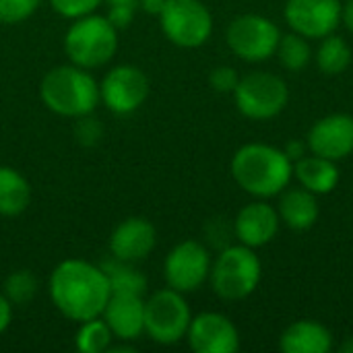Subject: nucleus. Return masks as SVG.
<instances>
[{"label": "nucleus", "instance_id": "nucleus-1", "mask_svg": "<svg viewBox=\"0 0 353 353\" xmlns=\"http://www.w3.org/2000/svg\"><path fill=\"white\" fill-rule=\"evenodd\" d=\"M48 290L58 312L74 323L101 316L112 296L105 271L83 259L58 263L50 275Z\"/></svg>", "mask_w": 353, "mask_h": 353}, {"label": "nucleus", "instance_id": "nucleus-2", "mask_svg": "<svg viewBox=\"0 0 353 353\" xmlns=\"http://www.w3.org/2000/svg\"><path fill=\"white\" fill-rule=\"evenodd\" d=\"M43 105L62 118H83L99 105V83L95 77L77 64H62L48 70L39 85Z\"/></svg>", "mask_w": 353, "mask_h": 353}, {"label": "nucleus", "instance_id": "nucleus-3", "mask_svg": "<svg viewBox=\"0 0 353 353\" xmlns=\"http://www.w3.org/2000/svg\"><path fill=\"white\" fill-rule=\"evenodd\" d=\"M294 174L292 159L275 147L250 143L232 159V176L248 194L267 199L279 194Z\"/></svg>", "mask_w": 353, "mask_h": 353}, {"label": "nucleus", "instance_id": "nucleus-4", "mask_svg": "<svg viewBox=\"0 0 353 353\" xmlns=\"http://www.w3.org/2000/svg\"><path fill=\"white\" fill-rule=\"evenodd\" d=\"M64 52L81 68H99L118 52V29L101 14L79 17L64 35Z\"/></svg>", "mask_w": 353, "mask_h": 353}, {"label": "nucleus", "instance_id": "nucleus-5", "mask_svg": "<svg viewBox=\"0 0 353 353\" xmlns=\"http://www.w3.org/2000/svg\"><path fill=\"white\" fill-rule=\"evenodd\" d=\"M261 261L250 246H225L211 267L213 292L223 300L248 298L261 281Z\"/></svg>", "mask_w": 353, "mask_h": 353}, {"label": "nucleus", "instance_id": "nucleus-6", "mask_svg": "<svg viewBox=\"0 0 353 353\" xmlns=\"http://www.w3.org/2000/svg\"><path fill=\"white\" fill-rule=\"evenodd\" d=\"M192 314L184 294L165 288L145 300V333L159 345H174L188 333Z\"/></svg>", "mask_w": 353, "mask_h": 353}, {"label": "nucleus", "instance_id": "nucleus-7", "mask_svg": "<svg viewBox=\"0 0 353 353\" xmlns=\"http://www.w3.org/2000/svg\"><path fill=\"white\" fill-rule=\"evenodd\" d=\"M159 25L174 46L199 48L211 37L213 17L201 0H165Z\"/></svg>", "mask_w": 353, "mask_h": 353}, {"label": "nucleus", "instance_id": "nucleus-8", "mask_svg": "<svg viewBox=\"0 0 353 353\" xmlns=\"http://www.w3.org/2000/svg\"><path fill=\"white\" fill-rule=\"evenodd\" d=\"M238 110L252 120H267L277 116L290 99L288 85L281 77L271 72H250L242 77L234 89Z\"/></svg>", "mask_w": 353, "mask_h": 353}, {"label": "nucleus", "instance_id": "nucleus-9", "mask_svg": "<svg viewBox=\"0 0 353 353\" xmlns=\"http://www.w3.org/2000/svg\"><path fill=\"white\" fill-rule=\"evenodd\" d=\"M279 37L277 25L261 14H242L228 27V46L248 62H261L273 56Z\"/></svg>", "mask_w": 353, "mask_h": 353}, {"label": "nucleus", "instance_id": "nucleus-10", "mask_svg": "<svg viewBox=\"0 0 353 353\" xmlns=\"http://www.w3.org/2000/svg\"><path fill=\"white\" fill-rule=\"evenodd\" d=\"M149 89V79L139 66L120 64L99 83V97L112 114L128 116L147 101Z\"/></svg>", "mask_w": 353, "mask_h": 353}, {"label": "nucleus", "instance_id": "nucleus-11", "mask_svg": "<svg viewBox=\"0 0 353 353\" xmlns=\"http://www.w3.org/2000/svg\"><path fill=\"white\" fill-rule=\"evenodd\" d=\"M211 273V259L207 248L196 240L176 244L163 263V277L168 288L188 294L199 290Z\"/></svg>", "mask_w": 353, "mask_h": 353}, {"label": "nucleus", "instance_id": "nucleus-12", "mask_svg": "<svg viewBox=\"0 0 353 353\" xmlns=\"http://www.w3.org/2000/svg\"><path fill=\"white\" fill-rule=\"evenodd\" d=\"M285 19L304 37H327L341 19L339 0H288Z\"/></svg>", "mask_w": 353, "mask_h": 353}, {"label": "nucleus", "instance_id": "nucleus-13", "mask_svg": "<svg viewBox=\"0 0 353 353\" xmlns=\"http://www.w3.org/2000/svg\"><path fill=\"white\" fill-rule=\"evenodd\" d=\"M188 345L196 353H234L240 347V335L234 323L219 312H203L190 321Z\"/></svg>", "mask_w": 353, "mask_h": 353}, {"label": "nucleus", "instance_id": "nucleus-14", "mask_svg": "<svg viewBox=\"0 0 353 353\" xmlns=\"http://www.w3.org/2000/svg\"><path fill=\"white\" fill-rule=\"evenodd\" d=\"M157 244V232L145 217H128L120 221L110 236V254L124 263L147 259Z\"/></svg>", "mask_w": 353, "mask_h": 353}, {"label": "nucleus", "instance_id": "nucleus-15", "mask_svg": "<svg viewBox=\"0 0 353 353\" xmlns=\"http://www.w3.org/2000/svg\"><path fill=\"white\" fill-rule=\"evenodd\" d=\"M308 147L314 155L337 161L353 151V118L347 114H333L319 120L310 134Z\"/></svg>", "mask_w": 353, "mask_h": 353}, {"label": "nucleus", "instance_id": "nucleus-16", "mask_svg": "<svg viewBox=\"0 0 353 353\" xmlns=\"http://www.w3.org/2000/svg\"><path fill=\"white\" fill-rule=\"evenodd\" d=\"M101 319L116 339L134 341L145 333V298L134 294H112Z\"/></svg>", "mask_w": 353, "mask_h": 353}, {"label": "nucleus", "instance_id": "nucleus-17", "mask_svg": "<svg viewBox=\"0 0 353 353\" xmlns=\"http://www.w3.org/2000/svg\"><path fill=\"white\" fill-rule=\"evenodd\" d=\"M279 230V215L267 203H250L246 205L234 223V232L244 246L259 248L269 244Z\"/></svg>", "mask_w": 353, "mask_h": 353}, {"label": "nucleus", "instance_id": "nucleus-18", "mask_svg": "<svg viewBox=\"0 0 353 353\" xmlns=\"http://www.w3.org/2000/svg\"><path fill=\"white\" fill-rule=\"evenodd\" d=\"M279 345L285 353H327L333 347V337L319 323L298 321L283 331Z\"/></svg>", "mask_w": 353, "mask_h": 353}, {"label": "nucleus", "instance_id": "nucleus-19", "mask_svg": "<svg viewBox=\"0 0 353 353\" xmlns=\"http://www.w3.org/2000/svg\"><path fill=\"white\" fill-rule=\"evenodd\" d=\"M279 217L288 228L296 232L310 230L319 219V203L314 199V192L306 188L288 190L279 203Z\"/></svg>", "mask_w": 353, "mask_h": 353}, {"label": "nucleus", "instance_id": "nucleus-20", "mask_svg": "<svg viewBox=\"0 0 353 353\" xmlns=\"http://www.w3.org/2000/svg\"><path fill=\"white\" fill-rule=\"evenodd\" d=\"M294 174L298 176L300 184L314 194L331 192L339 180V172L335 168V161L325 159L321 155H304L302 159H298Z\"/></svg>", "mask_w": 353, "mask_h": 353}, {"label": "nucleus", "instance_id": "nucleus-21", "mask_svg": "<svg viewBox=\"0 0 353 353\" xmlns=\"http://www.w3.org/2000/svg\"><path fill=\"white\" fill-rule=\"evenodd\" d=\"M29 203L31 186L27 178L10 165H0V217H17Z\"/></svg>", "mask_w": 353, "mask_h": 353}, {"label": "nucleus", "instance_id": "nucleus-22", "mask_svg": "<svg viewBox=\"0 0 353 353\" xmlns=\"http://www.w3.org/2000/svg\"><path fill=\"white\" fill-rule=\"evenodd\" d=\"M101 269L108 275L112 294H134V296H143L147 292V277L139 269H134L132 263H124V261L114 259V261L101 265Z\"/></svg>", "mask_w": 353, "mask_h": 353}, {"label": "nucleus", "instance_id": "nucleus-23", "mask_svg": "<svg viewBox=\"0 0 353 353\" xmlns=\"http://www.w3.org/2000/svg\"><path fill=\"white\" fill-rule=\"evenodd\" d=\"M114 333L101 316L79 323V331L74 335V345L81 353H103L112 350Z\"/></svg>", "mask_w": 353, "mask_h": 353}, {"label": "nucleus", "instance_id": "nucleus-24", "mask_svg": "<svg viewBox=\"0 0 353 353\" xmlns=\"http://www.w3.org/2000/svg\"><path fill=\"white\" fill-rule=\"evenodd\" d=\"M319 68L325 74H341L352 62V48L339 35H327L316 52Z\"/></svg>", "mask_w": 353, "mask_h": 353}, {"label": "nucleus", "instance_id": "nucleus-25", "mask_svg": "<svg viewBox=\"0 0 353 353\" xmlns=\"http://www.w3.org/2000/svg\"><path fill=\"white\" fill-rule=\"evenodd\" d=\"M275 52L279 54V60L288 70H302L310 62V46L306 43V37L300 33L279 37Z\"/></svg>", "mask_w": 353, "mask_h": 353}, {"label": "nucleus", "instance_id": "nucleus-26", "mask_svg": "<svg viewBox=\"0 0 353 353\" xmlns=\"http://www.w3.org/2000/svg\"><path fill=\"white\" fill-rule=\"evenodd\" d=\"M2 294L8 298V302L12 306H27L37 294V279L27 269L12 271L4 281V292Z\"/></svg>", "mask_w": 353, "mask_h": 353}, {"label": "nucleus", "instance_id": "nucleus-27", "mask_svg": "<svg viewBox=\"0 0 353 353\" xmlns=\"http://www.w3.org/2000/svg\"><path fill=\"white\" fill-rule=\"evenodd\" d=\"M41 0H0V23L19 25L35 14Z\"/></svg>", "mask_w": 353, "mask_h": 353}, {"label": "nucleus", "instance_id": "nucleus-28", "mask_svg": "<svg viewBox=\"0 0 353 353\" xmlns=\"http://www.w3.org/2000/svg\"><path fill=\"white\" fill-rule=\"evenodd\" d=\"M103 0H50L52 8L64 17V19H79V17H85V14H91L95 12V8L101 4Z\"/></svg>", "mask_w": 353, "mask_h": 353}, {"label": "nucleus", "instance_id": "nucleus-29", "mask_svg": "<svg viewBox=\"0 0 353 353\" xmlns=\"http://www.w3.org/2000/svg\"><path fill=\"white\" fill-rule=\"evenodd\" d=\"M238 81H240V77H238L236 68H232V66H217L209 74V83L217 93H234Z\"/></svg>", "mask_w": 353, "mask_h": 353}, {"label": "nucleus", "instance_id": "nucleus-30", "mask_svg": "<svg viewBox=\"0 0 353 353\" xmlns=\"http://www.w3.org/2000/svg\"><path fill=\"white\" fill-rule=\"evenodd\" d=\"M134 10L137 6H128V4H110V10H108V21L120 31L124 27L130 25V21L134 19Z\"/></svg>", "mask_w": 353, "mask_h": 353}, {"label": "nucleus", "instance_id": "nucleus-31", "mask_svg": "<svg viewBox=\"0 0 353 353\" xmlns=\"http://www.w3.org/2000/svg\"><path fill=\"white\" fill-rule=\"evenodd\" d=\"M12 304L8 302V298L4 294H0V335L10 327V321H12Z\"/></svg>", "mask_w": 353, "mask_h": 353}, {"label": "nucleus", "instance_id": "nucleus-32", "mask_svg": "<svg viewBox=\"0 0 353 353\" xmlns=\"http://www.w3.org/2000/svg\"><path fill=\"white\" fill-rule=\"evenodd\" d=\"M283 153H285L292 161H298V159H302V157L306 155V143H302V141H290Z\"/></svg>", "mask_w": 353, "mask_h": 353}, {"label": "nucleus", "instance_id": "nucleus-33", "mask_svg": "<svg viewBox=\"0 0 353 353\" xmlns=\"http://www.w3.org/2000/svg\"><path fill=\"white\" fill-rule=\"evenodd\" d=\"M163 4H165V0H139V6H141L145 12L155 14V17H159V12H161Z\"/></svg>", "mask_w": 353, "mask_h": 353}, {"label": "nucleus", "instance_id": "nucleus-34", "mask_svg": "<svg viewBox=\"0 0 353 353\" xmlns=\"http://www.w3.org/2000/svg\"><path fill=\"white\" fill-rule=\"evenodd\" d=\"M341 19L347 25V29L353 31V0H347V4L341 8Z\"/></svg>", "mask_w": 353, "mask_h": 353}, {"label": "nucleus", "instance_id": "nucleus-35", "mask_svg": "<svg viewBox=\"0 0 353 353\" xmlns=\"http://www.w3.org/2000/svg\"><path fill=\"white\" fill-rule=\"evenodd\" d=\"M108 4H128V6H139V0H105Z\"/></svg>", "mask_w": 353, "mask_h": 353}, {"label": "nucleus", "instance_id": "nucleus-36", "mask_svg": "<svg viewBox=\"0 0 353 353\" xmlns=\"http://www.w3.org/2000/svg\"><path fill=\"white\" fill-rule=\"evenodd\" d=\"M341 352L353 353V337H352V339H350V341H345V343H343V347H341Z\"/></svg>", "mask_w": 353, "mask_h": 353}]
</instances>
